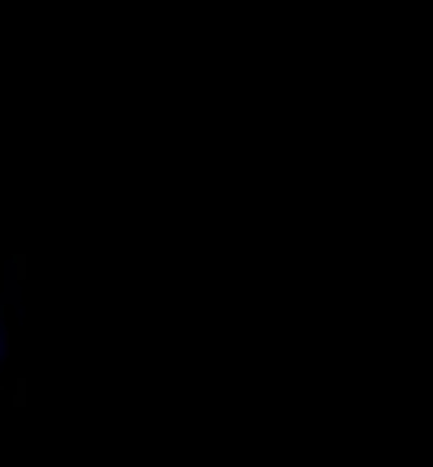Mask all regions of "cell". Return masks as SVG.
I'll list each match as a JSON object with an SVG mask.
<instances>
[{"instance_id": "cell-2", "label": "cell", "mask_w": 433, "mask_h": 467, "mask_svg": "<svg viewBox=\"0 0 433 467\" xmlns=\"http://www.w3.org/2000/svg\"><path fill=\"white\" fill-rule=\"evenodd\" d=\"M4 404H9V395H4V391H0V408H4Z\"/></svg>"}, {"instance_id": "cell-1", "label": "cell", "mask_w": 433, "mask_h": 467, "mask_svg": "<svg viewBox=\"0 0 433 467\" xmlns=\"http://www.w3.org/2000/svg\"><path fill=\"white\" fill-rule=\"evenodd\" d=\"M4 268H9V259H4V255H0V272H4Z\"/></svg>"}]
</instances>
